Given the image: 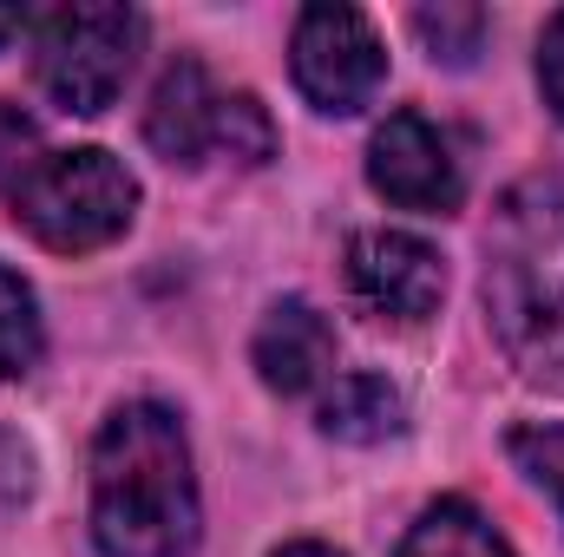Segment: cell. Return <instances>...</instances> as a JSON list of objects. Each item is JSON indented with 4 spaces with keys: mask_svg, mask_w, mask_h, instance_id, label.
<instances>
[{
    "mask_svg": "<svg viewBox=\"0 0 564 557\" xmlns=\"http://www.w3.org/2000/svg\"><path fill=\"white\" fill-rule=\"evenodd\" d=\"M322 426L348 446H375L408 426V401L388 387V374H341L322 401Z\"/></svg>",
    "mask_w": 564,
    "mask_h": 557,
    "instance_id": "cell-10",
    "label": "cell"
},
{
    "mask_svg": "<svg viewBox=\"0 0 564 557\" xmlns=\"http://www.w3.org/2000/svg\"><path fill=\"white\" fill-rule=\"evenodd\" d=\"M539 86H545L552 112L564 119V13L545 20V40H539Z\"/></svg>",
    "mask_w": 564,
    "mask_h": 557,
    "instance_id": "cell-15",
    "label": "cell"
},
{
    "mask_svg": "<svg viewBox=\"0 0 564 557\" xmlns=\"http://www.w3.org/2000/svg\"><path fill=\"white\" fill-rule=\"evenodd\" d=\"M368 177L401 210H453L459 190H466L453 144L440 139L421 112H388V125L368 144Z\"/></svg>",
    "mask_w": 564,
    "mask_h": 557,
    "instance_id": "cell-7",
    "label": "cell"
},
{
    "mask_svg": "<svg viewBox=\"0 0 564 557\" xmlns=\"http://www.w3.org/2000/svg\"><path fill=\"white\" fill-rule=\"evenodd\" d=\"M289 66H295V86L315 112H361L381 79H388V46L375 33L368 13L355 7H302L295 20V46H289Z\"/></svg>",
    "mask_w": 564,
    "mask_h": 557,
    "instance_id": "cell-5",
    "label": "cell"
},
{
    "mask_svg": "<svg viewBox=\"0 0 564 557\" xmlns=\"http://www.w3.org/2000/svg\"><path fill=\"white\" fill-rule=\"evenodd\" d=\"M414 26L433 46V59H446V66H466L479 53V40H486V13L479 7H421Z\"/></svg>",
    "mask_w": 564,
    "mask_h": 557,
    "instance_id": "cell-13",
    "label": "cell"
},
{
    "mask_svg": "<svg viewBox=\"0 0 564 557\" xmlns=\"http://www.w3.org/2000/svg\"><path fill=\"white\" fill-rule=\"evenodd\" d=\"M93 538L106 557H184L197 545V479L171 407L132 401L99 426Z\"/></svg>",
    "mask_w": 564,
    "mask_h": 557,
    "instance_id": "cell-1",
    "label": "cell"
},
{
    "mask_svg": "<svg viewBox=\"0 0 564 557\" xmlns=\"http://www.w3.org/2000/svg\"><path fill=\"white\" fill-rule=\"evenodd\" d=\"M224 119H230V92H217L197 59H177L151 92L144 139L171 164H204V157H224Z\"/></svg>",
    "mask_w": 564,
    "mask_h": 557,
    "instance_id": "cell-8",
    "label": "cell"
},
{
    "mask_svg": "<svg viewBox=\"0 0 564 557\" xmlns=\"http://www.w3.org/2000/svg\"><path fill=\"white\" fill-rule=\"evenodd\" d=\"M139 177L112 151H46L13 184V217L59 256L106 250L132 230Z\"/></svg>",
    "mask_w": 564,
    "mask_h": 557,
    "instance_id": "cell-3",
    "label": "cell"
},
{
    "mask_svg": "<svg viewBox=\"0 0 564 557\" xmlns=\"http://www.w3.org/2000/svg\"><path fill=\"white\" fill-rule=\"evenodd\" d=\"M33 361H40V302L13 270H0V381L26 374Z\"/></svg>",
    "mask_w": 564,
    "mask_h": 557,
    "instance_id": "cell-12",
    "label": "cell"
},
{
    "mask_svg": "<svg viewBox=\"0 0 564 557\" xmlns=\"http://www.w3.org/2000/svg\"><path fill=\"white\" fill-rule=\"evenodd\" d=\"M144 20L132 7H59L40 20V40H33V79L40 92L59 106V112H106L132 73V53H139Z\"/></svg>",
    "mask_w": 564,
    "mask_h": 557,
    "instance_id": "cell-4",
    "label": "cell"
},
{
    "mask_svg": "<svg viewBox=\"0 0 564 557\" xmlns=\"http://www.w3.org/2000/svg\"><path fill=\"white\" fill-rule=\"evenodd\" d=\"M348 288L381 321H426L446 295V263L408 230H361L348 243Z\"/></svg>",
    "mask_w": 564,
    "mask_h": 557,
    "instance_id": "cell-6",
    "label": "cell"
},
{
    "mask_svg": "<svg viewBox=\"0 0 564 557\" xmlns=\"http://www.w3.org/2000/svg\"><path fill=\"white\" fill-rule=\"evenodd\" d=\"M512 459H519V472L532 485L552 492V505L564 518V426H519L512 433Z\"/></svg>",
    "mask_w": 564,
    "mask_h": 557,
    "instance_id": "cell-14",
    "label": "cell"
},
{
    "mask_svg": "<svg viewBox=\"0 0 564 557\" xmlns=\"http://www.w3.org/2000/svg\"><path fill=\"white\" fill-rule=\"evenodd\" d=\"M276 557H341V551H328V545H282Z\"/></svg>",
    "mask_w": 564,
    "mask_h": 557,
    "instance_id": "cell-18",
    "label": "cell"
},
{
    "mask_svg": "<svg viewBox=\"0 0 564 557\" xmlns=\"http://www.w3.org/2000/svg\"><path fill=\"white\" fill-rule=\"evenodd\" d=\"M26 144H33V125H26L13 106H0V177H13V184H20V171L33 164V157H20Z\"/></svg>",
    "mask_w": 564,
    "mask_h": 557,
    "instance_id": "cell-16",
    "label": "cell"
},
{
    "mask_svg": "<svg viewBox=\"0 0 564 557\" xmlns=\"http://www.w3.org/2000/svg\"><path fill=\"white\" fill-rule=\"evenodd\" d=\"M20 26H26V13H20V7H0V46H7Z\"/></svg>",
    "mask_w": 564,
    "mask_h": 557,
    "instance_id": "cell-17",
    "label": "cell"
},
{
    "mask_svg": "<svg viewBox=\"0 0 564 557\" xmlns=\"http://www.w3.org/2000/svg\"><path fill=\"white\" fill-rule=\"evenodd\" d=\"M335 368V328L308 302H276L257 328V374L276 394H308Z\"/></svg>",
    "mask_w": 564,
    "mask_h": 557,
    "instance_id": "cell-9",
    "label": "cell"
},
{
    "mask_svg": "<svg viewBox=\"0 0 564 557\" xmlns=\"http://www.w3.org/2000/svg\"><path fill=\"white\" fill-rule=\"evenodd\" d=\"M401 557H512V551H506V538H499L473 505L440 499V505H426L421 525L408 532Z\"/></svg>",
    "mask_w": 564,
    "mask_h": 557,
    "instance_id": "cell-11",
    "label": "cell"
},
{
    "mask_svg": "<svg viewBox=\"0 0 564 557\" xmlns=\"http://www.w3.org/2000/svg\"><path fill=\"white\" fill-rule=\"evenodd\" d=\"M486 315L506 361L564 394V184L525 177L499 197L486 230Z\"/></svg>",
    "mask_w": 564,
    "mask_h": 557,
    "instance_id": "cell-2",
    "label": "cell"
}]
</instances>
